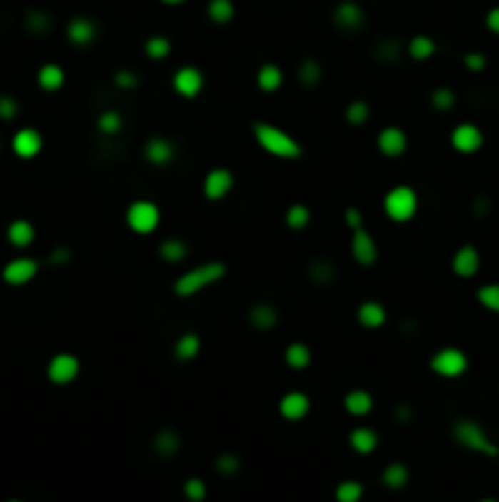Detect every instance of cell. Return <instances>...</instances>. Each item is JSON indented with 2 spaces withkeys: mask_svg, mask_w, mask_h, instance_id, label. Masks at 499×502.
Returning <instances> with one entry per match:
<instances>
[{
  "mask_svg": "<svg viewBox=\"0 0 499 502\" xmlns=\"http://www.w3.org/2000/svg\"><path fill=\"white\" fill-rule=\"evenodd\" d=\"M252 135H255L257 145L272 157H279V159H299L303 155L299 140L294 135H289L286 130L277 128L272 123H265V121H255L252 123Z\"/></svg>",
  "mask_w": 499,
  "mask_h": 502,
  "instance_id": "obj_1",
  "label": "cell"
},
{
  "mask_svg": "<svg viewBox=\"0 0 499 502\" xmlns=\"http://www.w3.org/2000/svg\"><path fill=\"white\" fill-rule=\"evenodd\" d=\"M226 272H228V267L223 265V262H218V260L191 267V270H186L174 282V294L181 296V299H186V296H193V294L203 292L206 287L221 282V279L226 277Z\"/></svg>",
  "mask_w": 499,
  "mask_h": 502,
  "instance_id": "obj_2",
  "label": "cell"
},
{
  "mask_svg": "<svg viewBox=\"0 0 499 502\" xmlns=\"http://www.w3.org/2000/svg\"><path fill=\"white\" fill-rule=\"evenodd\" d=\"M453 436L460 446H465L468 451H475V453L483 456H497L499 448L497 443L487 436V431L483 429V424H478L475 419H458L453 424Z\"/></svg>",
  "mask_w": 499,
  "mask_h": 502,
  "instance_id": "obj_3",
  "label": "cell"
},
{
  "mask_svg": "<svg viewBox=\"0 0 499 502\" xmlns=\"http://www.w3.org/2000/svg\"><path fill=\"white\" fill-rule=\"evenodd\" d=\"M418 211V196L411 186L399 184L392 186L384 196V214L394 221V224H406L416 216Z\"/></svg>",
  "mask_w": 499,
  "mask_h": 502,
  "instance_id": "obj_4",
  "label": "cell"
},
{
  "mask_svg": "<svg viewBox=\"0 0 499 502\" xmlns=\"http://www.w3.org/2000/svg\"><path fill=\"white\" fill-rule=\"evenodd\" d=\"M125 221H128V228L137 236H150L159 228V221H162V211L150 199H137L128 206V214H125Z\"/></svg>",
  "mask_w": 499,
  "mask_h": 502,
  "instance_id": "obj_5",
  "label": "cell"
},
{
  "mask_svg": "<svg viewBox=\"0 0 499 502\" xmlns=\"http://www.w3.org/2000/svg\"><path fill=\"white\" fill-rule=\"evenodd\" d=\"M468 356L460 351V348H440V351L433 353L431 358V370L440 378H460L463 373L468 370Z\"/></svg>",
  "mask_w": 499,
  "mask_h": 502,
  "instance_id": "obj_6",
  "label": "cell"
},
{
  "mask_svg": "<svg viewBox=\"0 0 499 502\" xmlns=\"http://www.w3.org/2000/svg\"><path fill=\"white\" fill-rule=\"evenodd\" d=\"M450 145L455 147L460 155H475L478 150H483L485 145V133L480 125L475 123H460L453 128L450 133Z\"/></svg>",
  "mask_w": 499,
  "mask_h": 502,
  "instance_id": "obj_7",
  "label": "cell"
},
{
  "mask_svg": "<svg viewBox=\"0 0 499 502\" xmlns=\"http://www.w3.org/2000/svg\"><path fill=\"white\" fill-rule=\"evenodd\" d=\"M79 373H81V363L71 353H56L47 365V378L54 385H69L79 378Z\"/></svg>",
  "mask_w": 499,
  "mask_h": 502,
  "instance_id": "obj_8",
  "label": "cell"
},
{
  "mask_svg": "<svg viewBox=\"0 0 499 502\" xmlns=\"http://www.w3.org/2000/svg\"><path fill=\"white\" fill-rule=\"evenodd\" d=\"M350 250H353L355 262L363 265V267H372L377 262V258H380V250H377L375 238H372L363 226L353 231V243H350Z\"/></svg>",
  "mask_w": 499,
  "mask_h": 502,
  "instance_id": "obj_9",
  "label": "cell"
},
{
  "mask_svg": "<svg viewBox=\"0 0 499 502\" xmlns=\"http://www.w3.org/2000/svg\"><path fill=\"white\" fill-rule=\"evenodd\" d=\"M233 186H235V176L231 169L216 167V169H211L203 179V196L211 199V201H221L223 196L231 194Z\"/></svg>",
  "mask_w": 499,
  "mask_h": 502,
  "instance_id": "obj_10",
  "label": "cell"
},
{
  "mask_svg": "<svg viewBox=\"0 0 499 502\" xmlns=\"http://www.w3.org/2000/svg\"><path fill=\"white\" fill-rule=\"evenodd\" d=\"M171 86L183 99H196L203 91V74H201L198 66H181V69L174 71Z\"/></svg>",
  "mask_w": 499,
  "mask_h": 502,
  "instance_id": "obj_11",
  "label": "cell"
},
{
  "mask_svg": "<svg viewBox=\"0 0 499 502\" xmlns=\"http://www.w3.org/2000/svg\"><path fill=\"white\" fill-rule=\"evenodd\" d=\"M39 272L37 260L32 258H15L3 267V279L10 287H22V284L32 282Z\"/></svg>",
  "mask_w": 499,
  "mask_h": 502,
  "instance_id": "obj_12",
  "label": "cell"
},
{
  "mask_svg": "<svg viewBox=\"0 0 499 502\" xmlns=\"http://www.w3.org/2000/svg\"><path fill=\"white\" fill-rule=\"evenodd\" d=\"M377 147L384 157H401L409 147V138L399 125H387L382 128V133L377 135Z\"/></svg>",
  "mask_w": 499,
  "mask_h": 502,
  "instance_id": "obj_13",
  "label": "cell"
},
{
  "mask_svg": "<svg viewBox=\"0 0 499 502\" xmlns=\"http://www.w3.org/2000/svg\"><path fill=\"white\" fill-rule=\"evenodd\" d=\"M453 272H455L458 277L463 279H470L475 277L480 272V253L475 245H463V248H458V253L453 255V262H450Z\"/></svg>",
  "mask_w": 499,
  "mask_h": 502,
  "instance_id": "obj_14",
  "label": "cell"
},
{
  "mask_svg": "<svg viewBox=\"0 0 499 502\" xmlns=\"http://www.w3.org/2000/svg\"><path fill=\"white\" fill-rule=\"evenodd\" d=\"M42 145H44L42 135H39L34 128H22V130H17L15 138H13V152H15V155L20 157V159H32V157H37L39 152H42Z\"/></svg>",
  "mask_w": 499,
  "mask_h": 502,
  "instance_id": "obj_15",
  "label": "cell"
},
{
  "mask_svg": "<svg viewBox=\"0 0 499 502\" xmlns=\"http://www.w3.org/2000/svg\"><path fill=\"white\" fill-rule=\"evenodd\" d=\"M333 20H336V25L343 27V30H358L365 22V13L355 0H343V3H338L336 10H333Z\"/></svg>",
  "mask_w": 499,
  "mask_h": 502,
  "instance_id": "obj_16",
  "label": "cell"
},
{
  "mask_svg": "<svg viewBox=\"0 0 499 502\" xmlns=\"http://www.w3.org/2000/svg\"><path fill=\"white\" fill-rule=\"evenodd\" d=\"M176 155V147L171 140L162 138V135H154L145 142V159L152 164H157V167H164V164H169L171 159Z\"/></svg>",
  "mask_w": 499,
  "mask_h": 502,
  "instance_id": "obj_17",
  "label": "cell"
},
{
  "mask_svg": "<svg viewBox=\"0 0 499 502\" xmlns=\"http://www.w3.org/2000/svg\"><path fill=\"white\" fill-rule=\"evenodd\" d=\"M311 409V402L303 392H286V395L279 399V414L289 421H299L308 414Z\"/></svg>",
  "mask_w": 499,
  "mask_h": 502,
  "instance_id": "obj_18",
  "label": "cell"
},
{
  "mask_svg": "<svg viewBox=\"0 0 499 502\" xmlns=\"http://www.w3.org/2000/svg\"><path fill=\"white\" fill-rule=\"evenodd\" d=\"M99 35V27H96L94 20L89 18H74L69 20L66 25V37L71 44H79V47H86V44H91Z\"/></svg>",
  "mask_w": 499,
  "mask_h": 502,
  "instance_id": "obj_19",
  "label": "cell"
},
{
  "mask_svg": "<svg viewBox=\"0 0 499 502\" xmlns=\"http://www.w3.org/2000/svg\"><path fill=\"white\" fill-rule=\"evenodd\" d=\"M358 321H360V326H365V328H380L384 326V321H387V309H384L380 301L367 299L358 309Z\"/></svg>",
  "mask_w": 499,
  "mask_h": 502,
  "instance_id": "obj_20",
  "label": "cell"
},
{
  "mask_svg": "<svg viewBox=\"0 0 499 502\" xmlns=\"http://www.w3.org/2000/svg\"><path fill=\"white\" fill-rule=\"evenodd\" d=\"M350 441V448L355 451V453H372V451L377 448V443H380V436H377L375 429H370V426H358V429L350 431L348 436Z\"/></svg>",
  "mask_w": 499,
  "mask_h": 502,
  "instance_id": "obj_21",
  "label": "cell"
},
{
  "mask_svg": "<svg viewBox=\"0 0 499 502\" xmlns=\"http://www.w3.org/2000/svg\"><path fill=\"white\" fill-rule=\"evenodd\" d=\"M66 76H64V69H61L59 64H54V61H49V64H42L37 71V84L39 89L49 91V94H54V91H59L64 86Z\"/></svg>",
  "mask_w": 499,
  "mask_h": 502,
  "instance_id": "obj_22",
  "label": "cell"
},
{
  "mask_svg": "<svg viewBox=\"0 0 499 502\" xmlns=\"http://www.w3.org/2000/svg\"><path fill=\"white\" fill-rule=\"evenodd\" d=\"M250 323L257 331H272L279 323V313H277V309H274L272 304H265V301H260V304H255L250 309Z\"/></svg>",
  "mask_w": 499,
  "mask_h": 502,
  "instance_id": "obj_23",
  "label": "cell"
},
{
  "mask_svg": "<svg viewBox=\"0 0 499 502\" xmlns=\"http://www.w3.org/2000/svg\"><path fill=\"white\" fill-rule=\"evenodd\" d=\"M343 404H346L348 414L353 416H365L372 412V407H375V399L367 390H353L348 392L346 399H343Z\"/></svg>",
  "mask_w": 499,
  "mask_h": 502,
  "instance_id": "obj_24",
  "label": "cell"
},
{
  "mask_svg": "<svg viewBox=\"0 0 499 502\" xmlns=\"http://www.w3.org/2000/svg\"><path fill=\"white\" fill-rule=\"evenodd\" d=\"M282 84H284V71L277 64L260 66V71H257V86L265 91V94H274Z\"/></svg>",
  "mask_w": 499,
  "mask_h": 502,
  "instance_id": "obj_25",
  "label": "cell"
},
{
  "mask_svg": "<svg viewBox=\"0 0 499 502\" xmlns=\"http://www.w3.org/2000/svg\"><path fill=\"white\" fill-rule=\"evenodd\" d=\"M284 361L294 370H306L308 365H311V348H308L306 343H301V341H294V343L286 346Z\"/></svg>",
  "mask_w": 499,
  "mask_h": 502,
  "instance_id": "obj_26",
  "label": "cell"
},
{
  "mask_svg": "<svg viewBox=\"0 0 499 502\" xmlns=\"http://www.w3.org/2000/svg\"><path fill=\"white\" fill-rule=\"evenodd\" d=\"M152 448L157 451L159 456H164V458H171V456H176V453H179V448H181L179 433L171 431V429H162V431L157 433V436H154Z\"/></svg>",
  "mask_w": 499,
  "mask_h": 502,
  "instance_id": "obj_27",
  "label": "cell"
},
{
  "mask_svg": "<svg viewBox=\"0 0 499 502\" xmlns=\"http://www.w3.org/2000/svg\"><path fill=\"white\" fill-rule=\"evenodd\" d=\"M8 241L15 245V248H27L34 241V226L25 219H17L8 226Z\"/></svg>",
  "mask_w": 499,
  "mask_h": 502,
  "instance_id": "obj_28",
  "label": "cell"
},
{
  "mask_svg": "<svg viewBox=\"0 0 499 502\" xmlns=\"http://www.w3.org/2000/svg\"><path fill=\"white\" fill-rule=\"evenodd\" d=\"M201 353V338L196 333H191V331H188V333H183V336H179V338H176V343H174V356L179 358V361H183V363H188V361H193V358H196Z\"/></svg>",
  "mask_w": 499,
  "mask_h": 502,
  "instance_id": "obj_29",
  "label": "cell"
},
{
  "mask_svg": "<svg viewBox=\"0 0 499 502\" xmlns=\"http://www.w3.org/2000/svg\"><path fill=\"white\" fill-rule=\"evenodd\" d=\"M406 54L416 61H426L435 54V42L428 35H416L409 39V44H406Z\"/></svg>",
  "mask_w": 499,
  "mask_h": 502,
  "instance_id": "obj_30",
  "label": "cell"
},
{
  "mask_svg": "<svg viewBox=\"0 0 499 502\" xmlns=\"http://www.w3.org/2000/svg\"><path fill=\"white\" fill-rule=\"evenodd\" d=\"M382 483L387 485L389 490L406 488V483H409V468L404 463H399V461H394V463H389L382 471Z\"/></svg>",
  "mask_w": 499,
  "mask_h": 502,
  "instance_id": "obj_31",
  "label": "cell"
},
{
  "mask_svg": "<svg viewBox=\"0 0 499 502\" xmlns=\"http://www.w3.org/2000/svg\"><path fill=\"white\" fill-rule=\"evenodd\" d=\"M186 255H188V248L181 238H169V241H164L162 245H159V258H162L164 262H169V265L181 262Z\"/></svg>",
  "mask_w": 499,
  "mask_h": 502,
  "instance_id": "obj_32",
  "label": "cell"
},
{
  "mask_svg": "<svg viewBox=\"0 0 499 502\" xmlns=\"http://www.w3.org/2000/svg\"><path fill=\"white\" fill-rule=\"evenodd\" d=\"M208 18L216 25H226L235 18V3L233 0H211L208 3Z\"/></svg>",
  "mask_w": 499,
  "mask_h": 502,
  "instance_id": "obj_33",
  "label": "cell"
},
{
  "mask_svg": "<svg viewBox=\"0 0 499 502\" xmlns=\"http://www.w3.org/2000/svg\"><path fill=\"white\" fill-rule=\"evenodd\" d=\"M284 221L291 231H303V228L308 226V221H311V211H308V206H303V204H291V206L286 209Z\"/></svg>",
  "mask_w": 499,
  "mask_h": 502,
  "instance_id": "obj_34",
  "label": "cell"
},
{
  "mask_svg": "<svg viewBox=\"0 0 499 502\" xmlns=\"http://www.w3.org/2000/svg\"><path fill=\"white\" fill-rule=\"evenodd\" d=\"M323 79V69H321V64L316 59H303L299 64V81L303 86H316V84Z\"/></svg>",
  "mask_w": 499,
  "mask_h": 502,
  "instance_id": "obj_35",
  "label": "cell"
},
{
  "mask_svg": "<svg viewBox=\"0 0 499 502\" xmlns=\"http://www.w3.org/2000/svg\"><path fill=\"white\" fill-rule=\"evenodd\" d=\"M478 301L487 311L499 313V282L483 284V287L478 289Z\"/></svg>",
  "mask_w": 499,
  "mask_h": 502,
  "instance_id": "obj_36",
  "label": "cell"
},
{
  "mask_svg": "<svg viewBox=\"0 0 499 502\" xmlns=\"http://www.w3.org/2000/svg\"><path fill=\"white\" fill-rule=\"evenodd\" d=\"M145 52L150 59H166L171 52V39L164 35H154L145 42Z\"/></svg>",
  "mask_w": 499,
  "mask_h": 502,
  "instance_id": "obj_37",
  "label": "cell"
},
{
  "mask_svg": "<svg viewBox=\"0 0 499 502\" xmlns=\"http://www.w3.org/2000/svg\"><path fill=\"white\" fill-rule=\"evenodd\" d=\"M308 277L318 284H326L336 277V267H333V262L328 260H313L311 265H308Z\"/></svg>",
  "mask_w": 499,
  "mask_h": 502,
  "instance_id": "obj_38",
  "label": "cell"
},
{
  "mask_svg": "<svg viewBox=\"0 0 499 502\" xmlns=\"http://www.w3.org/2000/svg\"><path fill=\"white\" fill-rule=\"evenodd\" d=\"M363 493H365V488H363V483H358V481H343L336 488L338 502H358L363 498Z\"/></svg>",
  "mask_w": 499,
  "mask_h": 502,
  "instance_id": "obj_39",
  "label": "cell"
},
{
  "mask_svg": "<svg viewBox=\"0 0 499 502\" xmlns=\"http://www.w3.org/2000/svg\"><path fill=\"white\" fill-rule=\"evenodd\" d=\"M99 130L103 135H118L123 130V116L118 111H106L99 116Z\"/></svg>",
  "mask_w": 499,
  "mask_h": 502,
  "instance_id": "obj_40",
  "label": "cell"
},
{
  "mask_svg": "<svg viewBox=\"0 0 499 502\" xmlns=\"http://www.w3.org/2000/svg\"><path fill=\"white\" fill-rule=\"evenodd\" d=\"M431 106L435 108V111H440V113L450 111V108L455 106V94H453V89H448V86L435 89L433 94H431Z\"/></svg>",
  "mask_w": 499,
  "mask_h": 502,
  "instance_id": "obj_41",
  "label": "cell"
},
{
  "mask_svg": "<svg viewBox=\"0 0 499 502\" xmlns=\"http://www.w3.org/2000/svg\"><path fill=\"white\" fill-rule=\"evenodd\" d=\"M367 118H370V106H367V101H353V104H348L346 108V121L353 123V125H363Z\"/></svg>",
  "mask_w": 499,
  "mask_h": 502,
  "instance_id": "obj_42",
  "label": "cell"
},
{
  "mask_svg": "<svg viewBox=\"0 0 499 502\" xmlns=\"http://www.w3.org/2000/svg\"><path fill=\"white\" fill-rule=\"evenodd\" d=\"M216 471L221 473V476H235V473L240 471V458L235 453H221L216 458Z\"/></svg>",
  "mask_w": 499,
  "mask_h": 502,
  "instance_id": "obj_43",
  "label": "cell"
},
{
  "mask_svg": "<svg viewBox=\"0 0 499 502\" xmlns=\"http://www.w3.org/2000/svg\"><path fill=\"white\" fill-rule=\"evenodd\" d=\"M49 15L42 13V10H30L27 13V30L34 32V35H42V32L49 30Z\"/></svg>",
  "mask_w": 499,
  "mask_h": 502,
  "instance_id": "obj_44",
  "label": "cell"
},
{
  "mask_svg": "<svg viewBox=\"0 0 499 502\" xmlns=\"http://www.w3.org/2000/svg\"><path fill=\"white\" fill-rule=\"evenodd\" d=\"M183 495L191 502H201L206 498V483L201 481V478H188V481L183 483Z\"/></svg>",
  "mask_w": 499,
  "mask_h": 502,
  "instance_id": "obj_45",
  "label": "cell"
},
{
  "mask_svg": "<svg viewBox=\"0 0 499 502\" xmlns=\"http://www.w3.org/2000/svg\"><path fill=\"white\" fill-rule=\"evenodd\" d=\"M20 113V104L13 96H0V121H13Z\"/></svg>",
  "mask_w": 499,
  "mask_h": 502,
  "instance_id": "obj_46",
  "label": "cell"
},
{
  "mask_svg": "<svg viewBox=\"0 0 499 502\" xmlns=\"http://www.w3.org/2000/svg\"><path fill=\"white\" fill-rule=\"evenodd\" d=\"M463 64H465L470 71L480 74V71H485V66H487V56L483 52H468L463 56Z\"/></svg>",
  "mask_w": 499,
  "mask_h": 502,
  "instance_id": "obj_47",
  "label": "cell"
},
{
  "mask_svg": "<svg viewBox=\"0 0 499 502\" xmlns=\"http://www.w3.org/2000/svg\"><path fill=\"white\" fill-rule=\"evenodd\" d=\"M113 81H116L118 89H125V91H130V89L137 86V76H135V74L130 71V69H120V71H116Z\"/></svg>",
  "mask_w": 499,
  "mask_h": 502,
  "instance_id": "obj_48",
  "label": "cell"
},
{
  "mask_svg": "<svg viewBox=\"0 0 499 502\" xmlns=\"http://www.w3.org/2000/svg\"><path fill=\"white\" fill-rule=\"evenodd\" d=\"M346 224H348L350 231H355V228L363 226V214H360V209H355V206L346 209Z\"/></svg>",
  "mask_w": 499,
  "mask_h": 502,
  "instance_id": "obj_49",
  "label": "cell"
},
{
  "mask_svg": "<svg viewBox=\"0 0 499 502\" xmlns=\"http://www.w3.org/2000/svg\"><path fill=\"white\" fill-rule=\"evenodd\" d=\"M485 25H487V30H490V32L499 35V5H497V8H490V10H487Z\"/></svg>",
  "mask_w": 499,
  "mask_h": 502,
  "instance_id": "obj_50",
  "label": "cell"
},
{
  "mask_svg": "<svg viewBox=\"0 0 499 502\" xmlns=\"http://www.w3.org/2000/svg\"><path fill=\"white\" fill-rule=\"evenodd\" d=\"M380 52H382V59H397L399 56V44L397 42H382V47H380Z\"/></svg>",
  "mask_w": 499,
  "mask_h": 502,
  "instance_id": "obj_51",
  "label": "cell"
},
{
  "mask_svg": "<svg viewBox=\"0 0 499 502\" xmlns=\"http://www.w3.org/2000/svg\"><path fill=\"white\" fill-rule=\"evenodd\" d=\"M69 258H71V250L69 248H56L54 253H51V262H54V265H64Z\"/></svg>",
  "mask_w": 499,
  "mask_h": 502,
  "instance_id": "obj_52",
  "label": "cell"
},
{
  "mask_svg": "<svg viewBox=\"0 0 499 502\" xmlns=\"http://www.w3.org/2000/svg\"><path fill=\"white\" fill-rule=\"evenodd\" d=\"M164 5H181V3H186V0H162Z\"/></svg>",
  "mask_w": 499,
  "mask_h": 502,
  "instance_id": "obj_53",
  "label": "cell"
}]
</instances>
